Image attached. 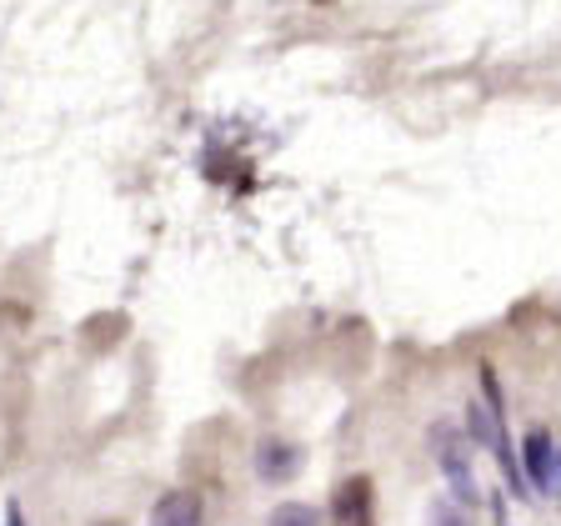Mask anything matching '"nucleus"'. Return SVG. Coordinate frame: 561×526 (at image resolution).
I'll return each instance as SVG.
<instances>
[{"mask_svg": "<svg viewBox=\"0 0 561 526\" xmlns=\"http://www.w3.org/2000/svg\"><path fill=\"white\" fill-rule=\"evenodd\" d=\"M266 526H321V512L306 506V502H280Z\"/></svg>", "mask_w": 561, "mask_h": 526, "instance_id": "obj_6", "label": "nucleus"}, {"mask_svg": "<svg viewBox=\"0 0 561 526\" xmlns=\"http://www.w3.org/2000/svg\"><path fill=\"white\" fill-rule=\"evenodd\" d=\"M296 471H301V446H296V442L266 436V442L256 446V477H261V481L280 487V481H291Z\"/></svg>", "mask_w": 561, "mask_h": 526, "instance_id": "obj_4", "label": "nucleus"}, {"mask_svg": "<svg viewBox=\"0 0 561 526\" xmlns=\"http://www.w3.org/2000/svg\"><path fill=\"white\" fill-rule=\"evenodd\" d=\"M526 477L537 481L547 496H561V446L547 432L526 436Z\"/></svg>", "mask_w": 561, "mask_h": 526, "instance_id": "obj_2", "label": "nucleus"}, {"mask_svg": "<svg viewBox=\"0 0 561 526\" xmlns=\"http://www.w3.org/2000/svg\"><path fill=\"white\" fill-rule=\"evenodd\" d=\"M206 506H201L196 491H165L151 512V526H201Z\"/></svg>", "mask_w": 561, "mask_h": 526, "instance_id": "obj_5", "label": "nucleus"}, {"mask_svg": "<svg viewBox=\"0 0 561 526\" xmlns=\"http://www.w3.org/2000/svg\"><path fill=\"white\" fill-rule=\"evenodd\" d=\"M432 446H436V461H442V471L451 477L456 487V502H477V487H471V456L461 451V442H456L451 426H436L432 432Z\"/></svg>", "mask_w": 561, "mask_h": 526, "instance_id": "obj_1", "label": "nucleus"}, {"mask_svg": "<svg viewBox=\"0 0 561 526\" xmlns=\"http://www.w3.org/2000/svg\"><path fill=\"white\" fill-rule=\"evenodd\" d=\"M331 516H336V526H371V522H376L371 481H366V477L341 481L336 496H331Z\"/></svg>", "mask_w": 561, "mask_h": 526, "instance_id": "obj_3", "label": "nucleus"}]
</instances>
